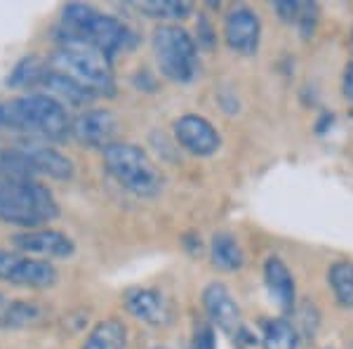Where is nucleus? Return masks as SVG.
<instances>
[{
  "instance_id": "obj_14",
  "label": "nucleus",
  "mask_w": 353,
  "mask_h": 349,
  "mask_svg": "<svg viewBox=\"0 0 353 349\" xmlns=\"http://www.w3.org/2000/svg\"><path fill=\"white\" fill-rule=\"evenodd\" d=\"M19 149L24 151L28 165H31L33 177L36 175H45L50 180H59L66 182L71 180L73 173H76V165L68 156L59 153L52 144L48 142H38V140H24L19 144Z\"/></svg>"
},
{
  "instance_id": "obj_31",
  "label": "nucleus",
  "mask_w": 353,
  "mask_h": 349,
  "mask_svg": "<svg viewBox=\"0 0 353 349\" xmlns=\"http://www.w3.org/2000/svg\"><path fill=\"white\" fill-rule=\"evenodd\" d=\"M156 349H165V347H156Z\"/></svg>"
},
{
  "instance_id": "obj_10",
  "label": "nucleus",
  "mask_w": 353,
  "mask_h": 349,
  "mask_svg": "<svg viewBox=\"0 0 353 349\" xmlns=\"http://www.w3.org/2000/svg\"><path fill=\"white\" fill-rule=\"evenodd\" d=\"M174 140L179 142L191 156L208 158L214 156L221 147V135L212 123L201 113H184L172 123Z\"/></svg>"
},
{
  "instance_id": "obj_23",
  "label": "nucleus",
  "mask_w": 353,
  "mask_h": 349,
  "mask_svg": "<svg viewBox=\"0 0 353 349\" xmlns=\"http://www.w3.org/2000/svg\"><path fill=\"white\" fill-rule=\"evenodd\" d=\"M43 317H45V312L41 307V302L19 300V302H12V307H10V314H8V321H5V326H10V328H24V326L38 323Z\"/></svg>"
},
{
  "instance_id": "obj_5",
  "label": "nucleus",
  "mask_w": 353,
  "mask_h": 349,
  "mask_svg": "<svg viewBox=\"0 0 353 349\" xmlns=\"http://www.w3.org/2000/svg\"><path fill=\"white\" fill-rule=\"evenodd\" d=\"M101 163L106 173L123 189L141 198H153L163 191L165 180L158 165L141 147L130 142H113L101 151Z\"/></svg>"
},
{
  "instance_id": "obj_8",
  "label": "nucleus",
  "mask_w": 353,
  "mask_h": 349,
  "mask_svg": "<svg viewBox=\"0 0 353 349\" xmlns=\"http://www.w3.org/2000/svg\"><path fill=\"white\" fill-rule=\"evenodd\" d=\"M203 309L205 317L212 328H219L231 340L243 342L248 337V328L243 323V312L238 307V300L231 295V290L224 283L212 281L203 290Z\"/></svg>"
},
{
  "instance_id": "obj_16",
  "label": "nucleus",
  "mask_w": 353,
  "mask_h": 349,
  "mask_svg": "<svg viewBox=\"0 0 353 349\" xmlns=\"http://www.w3.org/2000/svg\"><path fill=\"white\" fill-rule=\"evenodd\" d=\"M43 88L48 90L50 97L59 100L66 106H88L94 100V95L88 88H83L81 83H76L73 78L64 76V73L54 71L52 66H50L48 76H45Z\"/></svg>"
},
{
  "instance_id": "obj_21",
  "label": "nucleus",
  "mask_w": 353,
  "mask_h": 349,
  "mask_svg": "<svg viewBox=\"0 0 353 349\" xmlns=\"http://www.w3.org/2000/svg\"><path fill=\"white\" fill-rule=\"evenodd\" d=\"M327 283L341 309H353V262L339 260L327 269Z\"/></svg>"
},
{
  "instance_id": "obj_6",
  "label": "nucleus",
  "mask_w": 353,
  "mask_h": 349,
  "mask_svg": "<svg viewBox=\"0 0 353 349\" xmlns=\"http://www.w3.org/2000/svg\"><path fill=\"white\" fill-rule=\"evenodd\" d=\"M151 50L161 73L172 83H191L198 73V45L179 24H161L151 33Z\"/></svg>"
},
{
  "instance_id": "obj_27",
  "label": "nucleus",
  "mask_w": 353,
  "mask_h": 349,
  "mask_svg": "<svg viewBox=\"0 0 353 349\" xmlns=\"http://www.w3.org/2000/svg\"><path fill=\"white\" fill-rule=\"evenodd\" d=\"M193 349H217L214 328L210 323H201L193 333Z\"/></svg>"
},
{
  "instance_id": "obj_29",
  "label": "nucleus",
  "mask_w": 353,
  "mask_h": 349,
  "mask_svg": "<svg viewBox=\"0 0 353 349\" xmlns=\"http://www.w3.org/2000/svg\"><path fill=\"white\" fill-rule=\"evenodd\" d=\"M10 307H12V302H10L3 293H0V326H5V321H8Z\"/></svg>"
},
{
  "instance_id": "obj_24",
  "label": "nucleus",
  "mask_w": 353,
  "mask_h": 349,
  "mask_svg": "<svg viewBox=\"0 0 353 349\" xmlns=\"http://www.w3.org/2000/svg\"><path fill=\"white\" fill-rule=\"evenodd\" d=\"M292 323H294V328H297L299 337L309 340V337H316V333H318L321 314H318V309L313 307V302H301V305L294 307V312H292Z\"/></svg>"
},
{
  "instance_id": "obj_18",
  "label": "nucleus",
  "mask_w": 353,
  "mask_h": 349,
  "mask_svg": "<svg viewBox=\"0 0 353 349\" xmlns=\"http://www.w3.org/2000/svg\"><path fill=\"white\" fill-rule=\"evenodd\" d=\"M81 349H128V328L118 319H101L90 330Z\"/></svg>"
},
{
  "instance_id": "obj_7",
  "label": "nucleus",
  "mask_w": 353,
  "mask_h": 349,
  "mask_svg": "<svg viewBox=\"0 0 353 349\" xmlns=\"http://www.w3.org/2000/svg\"><path fill=\"white\" fill-rule=\"evenodd\" d=\"M0 281L19 288L48 290L59 281V272L50 260L0 248Z\"/></svg>"
},
{
  "instance_id": "obj_2",
  "label": "nucleus",
  "mask_w": 353,
  "mask_h": 349,
  "mask_svg": "<svg viewBox=\"0 0 353 349\" xmlns=\"http://www.w3.org/2000/svg\"><path fill=\"white\" fill-rule=\"evenodd\" d=\"M59 41H81L101 50L106 57H113L134 48L137 36L116 17L99 12L85 3H68L61 10Z\"/></svg>"
},
{
  "instance_id": "obj_3",
  "label": "nucleus",
  "mask_w": 353,
  "mask_h": 349,
  "mask_svg": "<svg viewBox=\"0 0 353 349\" xmlns=\"http://www.w3.org/2000/svg\"><path fill=\"white\" fill-rule=\"evenodd\" d=\"M59 217V203L33 177H0V222L21 229L48 227Z\"/></svg>"
},
{
  "instance_id": "obj_17",
  "label": "nucleus",
  "mask_w": 353,
  "mask_h": 349,
  "mask_svg": "<svg viewBox=\"0 0 353 349\" xmlns=\"http://www.w3.org/2000/svg\"><path fill=\"white\" fill-rule=\"evenodd\" d=\"M210 260L219 272H241L245 265V253L233 234L219 232L210 241Z\"/></svg>"
},
{
  "instance_id": "obj_19",
  "label": "nucleus",
  "mask_w": 353,
  "mask_h": 349,
  "mask_svg": "<svg viewBox=\"0 0 353 349\" xmlns=\"http://www.w3.org/2000/svg\"><path fill=\"white\" fill-rule=\"evenodd\" d=\"M48 71H50V62H43L41 57H36V55L21 57V59L14 64L12 71L8 73V81H5V85L12 88V90L36 88V85H43Z\"/></svg>"
},
{
  "instance_id": "obj_30",
  "label": "nucleus",
  "mask_w": 353,
  "mask_h": 349,
  "mask_svg": "<svg viewBox=\"0 0 353 349\" xmlns=\"http://www.w3.org/2000/svg\"><path fill=\"white\" fill-rule=\"evenodd\" d=\"M351 45H353V28H351Z\"/></svg>"
},
{
  "instance_id": "obj_1",
  "label": "nucleus",
  "mask_w": 353,
  "mask_h": 349,
  "mask_svg": "<svg viewBox=\"0 0 353 349\" xmlns=\"http://www.w3.org/2000/svg\"><path fill=\"white\" fill-rule=\"evenodd\" d=\"M0 128L54 144L71 137L73 118L68 106L48 93H28L0 102Z\"/></svg>"
},
{
  "instance_id": "obj_25",
  "label": "nucleus",
  "mask_w": 353,
  "mask_h": 349,
  "mask_svg": "<svg viewBox=\"0 0 353 349\" xmlns=\"http://www.w3.org/2000/svg\"><path fill=\"white\" fill-rule=\"evenodd\" d=\"M318 24V8L313 3H304L301 5V12H299V19H297V26L301 31V36L309 38L313 33V28Z\"/></svg>"
},
{
  "instance_id": "obj_11",
  "label": "nucleus",
  "mask_w": 353,
  "mask_h": 349,
  "mask_svg": "<svg viewBox=\"0 0 353 349\" xmlns=\"http://www.w3.org/2000/svg\"><path fill=\"white\" fill-rule=\"evenodd\" d=\"M224 41L241 55H254L261 41V19L248 5H233L224 17Z\"/></svg>"
},
{
  "instance_id": "obj_15",
  "label": "nucleus",
  "mask_w": 353,
  "mask_h": 349,
  "mask_svg": "<svg viewBox=\"0 0 353 349\" xmlns=\"http://www.w3.org/2000/svg\"><path fill=\"white\" fill-rule=\"evenodd\" d=\"M264 283L266 293L283 314H292L297 307V285L290 267L278 255L266 257L264 262Z\"/></svg>"
},
{
  "instance_id": "obj_9",
  "label": "nucleus",
  "mask_w": 353,
  "mask_h": 349,
  "mask_svg": "<svg viewBox=\"0 0 353 349\" xmlns=\"http://www.w3.org/2000/svg\"><path fill=\"white\" fill-rule=\"evenodd\" d=\"M123 307L137 321L151 326V328H168L174 321V305L168 293L149 285H134L123 295Z\"/></svg>"
},
{
  "instance_id": "obj_32",
  "label": "nucleus",
  "mask_w": 353,
  "mask_h": 349,
  "mask_svg": "<svg viewBox=\"0 0 353 349\" xmlns=\"http://www.w3.org/2000/svg\"><path fill=\"white\" fill-rule=\"evenodd\" d=\"M327 349H330V347H327Z\"/></svg>"
},
{
  "instance_id": "obj_28",
  "label": "nucleus",
  "mask_w": 353,
  "mask_h": 349,
  "mask_svg": "<svg viewBox=\"0 0 353 349\" xmlns=\"http://www.w3.org/2000/svg\"><path fill=\"white\" fill-rule=\"evenodd\" d=\"M341 93H344L346 104H349L351 113H353V62H351L349 66H346L344 78H341Z\"/></svg>"
},
{
  "instance_id": "obj_20",
  "label": "nucleus",
  "mask_w": 353,
  "mask_h": 349,
  "mask_svg": "<svg viewBox=\"0 0 353 349\" xmlns=\"http://www.w3.org/2000/svg\"><path fill=\"white\" fill-rule=\"evenodd\" d=\"M299 333L288 319H266L261 321V349H299Z\"/></svg>"
},
{
  "instance_id": "obj_22",
  "label": "nucleus",
  "mask_w": 353,
  "mask_h": 349,
  "mask_svg": "<svg viewBox=\"0 0 353 349\" xmlns=\"http://www.w3.org/2000/svg\"><path fill=\"white\" fill-rule=\"evenodd\" d=\"M134 10L158 21H179L191 15L193 5L189 0H141L134 3Z\"/></svg>"
},
{
  "instance_id": "obj_4",
  "label": "nucleus",
  "mask_w": 353,
  "mask_h": 349,
  "mask_svg": "<svg viewBox=\"0 0 353 349\" xmlns=\"http://www.w3.org/2000/svg\"><path fill=\"white\" fill-rule=\"evenodd\" d=\"M48 62L54 71L81 83L94 97H109L111 100L116 95V78H113L111 57H106L101 50L92 48V45L81 41H59Z\"/></svg>"
},
{
  "instance_id": "obj_26",
  "label": "nucleus",
  "mask_w": 353,
  "mask_h": 349,
  "mask_svg": "<svg viewBox=\"0 0 353 349\" xmlns=\"http://www.w3.org/2000/svg\"><path fill=\"white\" fill-rule=\"evenodd\" d=\"M301 0H278L276 3V12L281 17L283 21H288V24H297L299 19V12H301Z\"/></svg>"
},
{
  "instance_id": "obj_13",
  "label": "nucleus",
  "mask_w": 353,
  "mask_h": 349,
  "mask_svg": "<svg viewBox=\"0 0 353 349\" xmlns=\"http://www.w3.org/2000/svg\"><path fill=\"white\" fill-rule=\"evenodd\" d=\"M116 130L118 123L111 111H106V109H85V111H81L73 118L71 135L83 147H92L104 151L106 147L113 144Z\"/></svg>"
},
{
  "instance_id": "obj_12",
  "label": "nucleus",
  "mask_w": 353,
  "mask_h": 349,
  "mask_svg": "<svg viewBox=\"0 0 353 349\" xmlns=\"http://www.w3.org/2000/svg\"><path fill=\"white\" fill-rule=\"evenodd\" d=\"M14 250L24 255L41 257V260H66L76 253V243L71 236L57 229H36V232H21L12 236Z\"/></svg>"
}]
</instances>
